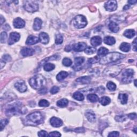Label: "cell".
<instances>
[{
  "label": "cell",
  "mask_w": 137,
  "mask_h": 137,
  "mask_svg": "<svg viewBox=\"0 0 137 137\" xmlns=\"http://www.w3.org/2000/svg\"><path fill=\"white\" fill-rule=\"evenodd\" d=\"M26 113V109L23 104L19 101H13L9 103L6 106L5 114L8 116H17L24 114Z\"/></svg>",
  "instance_id": "cell-1"
},
{
  "label": "cell",
  "mask_w": 137,
  "mask_h": 137,
  "mask_svg": "<svg viewBox=\"0 0 137 137\" xmlns=\"http://www.w3.org/2000/svg\"><path fill=\"white\" fill-rule=\"evenodd\" d=\"M125 57L124 55L122 54L117 52H113L107 54L106 55L101 58L100 63L101 64H108L124 58Z\"/></svg>",
  "instance_id": "cell-2"
},
{
  "label": "cell",
  "mask_w": 137,
  "mask_h": 137,
  "mask_svg": "<svg viewBox=\"0 0 137 137\" xmlns=\"http://www.w3.org/2000/svg\"><path fill=\"white\" fill-rule=\"evenodd\" d=\"M29 84L33 88L40 90L46 85V80L42 75L37 74L30 79Z\"/></svg>",
  "instance_id": "cell-3"
},
{
  "label": "cell",
  "mask_w": 137,
  "mask_h": 137,
  "mask_svg": "<svg viewBox=\"0 0 137 137\" xmlns=\"http://www.w3.org/2000/svg\"><path fill=\"white\" fill-rule=\"evenodd\" d=\"M27 123L30 125H38L44 122L43 116L40 112H36L29 114L26 117Z\"/></svg>",
  "instance_id": "cell-4"
},
{
  "label": "cell",
  "mask_w": 137,
  "mask_h": 137,
  "mask_svg": "<svg viewBox=\"0 0 137 137\" xmlns=\"http://www.w3.org/2000/svg\"><path fill=\"white\" fill-rule=\"evenodd\" d=\"M73 25L77 29H83L86 26L87 22L86 18L83 15H78L72 20Z\"/></svg>",
  "instance_id": "cell-5"
},
{
  "label": "cell",
  "mask_w": 137,
  "mask_h": 137,
  "mask_svg": "<svg viewBox=\"0 0 137 137\" xmlns=\"http://www.w3.org/2000/svg\"><path fill=\"white\" fill-rule=\"evenodd\" d=\"M134 72L131 68H127L122 73V81L124 84H128L131 83L133 78Z\"/></svg>",
  "instance_id": "cell-6"
},
{
  "label": "cell",
  "mask_w": 137,
  "mask_h": 137,
  "mask_svg": "<svg viewBox=\"0 0 137 137\" xmlns=\"http://www.w3.org/2000/svg\"><path fill=\"white\" fill-rule=\"evenodd\" d=\"M24 8L29 12H34L38 10L39 5L36 1H26L24 4Z\"/></svg>",
  "instance_id": "cell-7"
},
{
  "label": "cell",
  "mask_w": 137,
  "mask_h": 137,
  "mask_svg": "<svg viewBox=\"0 0 137 137\" xmlns=\"http://www.w3.org/2000/svg\"><path fill=\"white\" fill-rule=\"evenodd\" d=\"M121 71V68L119 66H114L111 67L107 68L104 71V73L108 76H110L111 77H115L117 76L119 73Z\"/></svg>",
  "instance_id": "cell-8"
},
{
  "label": "cell",
  "mask_w": 137,
  "mask_h": 137,
  "mask_svg": "<svg viewBox=\"0 0 137 137\" xmlns=\"http://www.w3.org/2000/svg\"><path fill=\"white\" fill-rule=\"evenodd\" d=\"M105 8L108 11H114L117 8V3L116 1H109L105 3Z\"/></svg>",
  "instance_id": "cell-9"
},
{
  "label": "cell",
  "mask_w": 137,
  "mask_h": 137,
  "mask_svg": "<svg viewBox=\"0 0 137 137\" xmlns=\"http://www.w3.org/2000/svg\"><path fill=\"white\" fill-rule=\"evenodd\" d=\"M85 59L84 57H78L74 59V65L72 67L74 70L76 71H79L82 69L81 67V64L84 62Z\"/></svg>",
  "instance_id": "cell-10"
},
{
  "label": "cell",
  "mask_w": 137,
  "mask_h": 137,
  "mask_svg": "<svg viewBox=\"0 0 137 137\" xmlns=\"http://www.w3.org/2000/svg\"><path fill=\"white\" fill-rule=\"evenodd\" d=\"M20 38V34L16 32H12L10 33L9 38L8 40V44L11 45L15 42L18 41Z\"/></svg>",
  "instance_id": "cell-11"
},
{
  "label": "cell",
  "mask_w": 137,
  "mask_h": 137,
  "mask_svg": "<svg viewBox=\"0 0 137 137\" xmlns=\"http://www.w3.org/2000/svg\"><path fill=\"white\" fill-rule=\"evenodd\" d=\"M15 87L21 93H24L27 90V86L24 81H19L15 84Z\"/></svg>",
  "instance_id": "cell-12"
},
{
  "label": "cell",
  "mask_w": 137,
  "mask_h": 137,
  "mask_svg": "<svg viewBox=\"0 0 137 137\" xmlns=\"http://www.w3.org/2000/svg\"><path fill=\"white\" fill-rule=\"evenodd\" d=\"M13 25L16 29H22L25 26V22L23 19L18 17L13 20Z\"/></svg>",
  "instance_id": "cell-13"
},
{
  "label": "cell",
  "mask_w": 137,
  "mask_h": 137,
  "mask_svg": "<svg viewBox=\"0 0 137 137\" xmlns=\"http://www.w3.org/2000/svg\"><path fill=\"white\" fill-rule=\"evenodd\" d=\"M87 47V45L85 42H79L73 45L72 49L76 52H80L84 50Z\"/></svg>",
  "instance_id": "cell-14"
},
{
  "label": "cell",
  "mask_w": 137,
  "mask_h": 137,
  "mask_svg": "<svg viewBox=\"0 0 137 137\" xmlns=\"http://www.w3.org/2000/svg\"><path fill=\"white\" fill-rule=\"evenodd\" d=\"M34 53H35V50L32 48H24L20 52V53L23 57L32 56Z\"/></svg>",
  "instance_id": "cell-15"
},
{
  "label": "cell",
  "mask_w": 137,
  "mask_h": 137,
  "mask_svg": "<svg viewBox=\"0 0 137 137\" xmlns=\"http://www.w3.org/2000/svg\"><path fill=\"white\" fill-rule=\"evenodd\" d=\"M50 123L51 125L55 127H59L63 125L62 121L61 119L55 117H53L50 119Z\"/></svg>",
  "instance_id": "cell-16"
},
{
  "label": "cell",
  "mask_w": 137,
  "mask_h": 137,
  "mask_svg": "<svg viewBox=\"0 0 137 137\" xmlns=\"http://www.w3.org/2000/svg\"><path fill=\"white\" fill-rule=\"evenodd\" d=\"M39 41L40 40L39 38L31 35L27 38L26 41V44L27 45H33L38 43Z\"/></svg>",
  "instance_id": "cell-17"
},
{
  "label": "cell",
  "mask_w": 137,
  "mask_h": 137,
  "mask_svg": "<svg viewBox=\"0 0 137 137\" xmlns=\"http://www.w3.org/2000/svg\"><path fill=\"white\" fill-rule=\"evenodd\" d=\"M39 40L40 41L42 44H47L49 41V37L48 35L45 32H41L39 34Z\"/></svg>",
  "instance_id": "cell-18"
},
{
  "label": "cell",
  "mask_w": 137,
  "mask_h": 137,
  "mask_svg": "<svg viewBox=\"0 0 137 137\" xmlns=\"http://www.w3.org/2000/svg\"><path fill=\"white\" fill-rule=\"evenodd\" d=\"M42 24V20L39 18H36L34 19V24H33V29L36 31H39L41 28Z\"/></svg>",
  "instance_id": "cell-19"
},
{
  "label": "cell",
  "mask_w": 137,
  "mask_h": 137,
  "mask_svg": "<svg viewBox=\"0 0 137 137\" xmlns=\"http://www.w3.org/2000/svg\"><path fill=\"white\" fill-rule=\"evenodd\" d=\"M91 42L93 46L97 47L100 46L102 43V39L99 36H95L92 38L91 40Z\"/></svg>",
  "instance_id": "cell-20"
},
{
  "label": "cell",
  "mask_w": 137,
  "mask_h": 137,
  "mask_svg": "<svg viewBox=\"0 0 137 137\" xmlns=\"http://www.w3.org/2000/svg\"><path fill=\"white\" fill-rule=\"evenodd\" d=\"M77 83L81 84H89L91 81V78L88 76L81 77L77 78L76 80Z\"/></svg>",
  "instance_id": "cell-21"
},
{
  "label": "cell",
  "mask_w": 137,
  "mask_h": 137,
  "mask_svg": "<svg viewBox=\"0 0 137 137\" xmlns=\"http://www.w3.org/2000/svg\"><path fill=\"white\" fill-rule=\"evenodd\" d=\"M85 116L87 119L91 122H93L96 119L95 114L92 110L87 111L85 113Z\"/></svg>",
  "instance_id": "cell-22"
},
{
  "label": "cell",
  "mask_w": 137,
  "mask_h": 137,
  "mask_svg": "<svg viewBox=\"0 0 137 137\" xmlns=\"http://www.w3.org/2000/svg\"><path fill=\"white\" fill-rule=\"evenodd\" d=\"M108 27L109 30L114 33H117L119 30L118 25L114 22H112L109 23Z\"/></svg>",
  "instance_id": "cell-23"
},
{
  "label": "cell",
  "mask_w": 137,
  "mask_h": 137,
  "mask_svg": "<svg viewBox=\"0 0 137 137\" xmlns=\"http://www.w3.org/2000/svg\"><path fill=\"white\" fill-rule=\"evenodd\" d=\"M104 42L108 45H113L116 43L115 39L110 36H107L104 38Z\"/></svg>",
  "instance_id": "cell-24"
},
{
  "label": "cell",
  "mask_w": 137,
  "mask_h": 137,
  "mask_svg": "<svg viewBox=\"0 0 137 137\" xmlns=\"http://www.w3.org/2000/svg\"><path fill=\"white\" fill-rule=\"evenodd\" d=\"M119 49L123 52H128L131 49V45L127 42H123L119 46Z\"/></svg>",
  "instance_id": "cell-25"
},
{
  "label": "cell",
  "mask_w": 137,
  "mask_h": 137,
  "mask_svg": "<svg viewBox=\"0 0 137 137\" xmlns=\"http://www.w3.org/2000/svg\"><path fill=\"white\" fill-rule=\"evenodd\" d=\"M118 99L122 105H125L128 101V95L126 94H119Z\"/></svg>",
  "instance_id": "cell-26"
},
{
  "label": "cell",
  "mask_w": 137,
  "mask_h": 137,
  "mask_svg": "<svg viewBox=\"0 0 137 137\" xmlns=\"http://www.w3.org/2000/svg\"><path fill=\"white\" fill-rule=\"evenodd\" d=\"M135 32L134 31V30L131 29L126 30L124 33V36L129 39L132 38L135 36Z\"/></svg>",
  "instance_id": "cell-27"
},
{
  "label": "cell",
  "mask_w": 137,
  "mask_h": 137,
  "mask_svg": "<svg viewBox=\"0 0 137 137\" xmlns=\"http://www.w3.org/2000/svg\"><path fill=\"white\" fill-rule=\"evenodd\" d=\"M68 73L66 71H61L56 76V79L58 81H62L64 80L68 76Z\"/></svg>",
  "instance_id": "cell-28"
},
{
  "label": "cell",
  "mask_w": 137,
  "mask_h": 137,
  "mask_svg": "<svg viewBox=\"0 0 137 137\" xmlns=\"http://www.w3.org/2000/svg\"><path fill=\"white\" fill-rule=\"evenodd\" d=\"M110 102H111L110 99L108 97H106V96H105V97H102L100 99V104L102 106H106L109 105L110 103Z\"/></svg>",
  "instance_id": "cell-29"
},
{
  "label": "cell",
  "mask_w": 137,
  "mask_h": 137,
  "mask_svg": "<svg viewBox=\"0 0 137 137\" xmlns=\"http://www.w3.org/2000/svg\"><path fill=\"white\" fill-rule=\"evenodd\" d=\"M68 104V101L66 99H62L58 100L57 102V106L61 108H64L66 107Z\"/></svg>",
  "instance_id": "cell-30"
},
{
  "label": "cell",
  "mask_w": 137,
  "mask_h": 137,
  "mask_svg": "<svg viewBox=\"0 0 137 137\" xmlns=\"http://www.w3.org/2000/svg\"><path fill=\"white\" fill-rule=\"evenodd\" d=\"M87 98L88 101L92 103L97 102L99 100V97L97 94H90L87 95Z\"/></svg>",
  "instance_id": "cell-31"
},
{
  "label": "cell",
  "mask_w": 137,
  "mask_h": 137,
  "mask_svg": "<svg viewBox=\"0 0 137 137\" xmlns=\"http://www.w3.org/2000/svg\"><path fill=\"white\" fill-rule=\"evenodd\" d=\"M73 98L78 101H83L84 99V96L81 93L79 92H76L73 94Z\"/></svg>",
  "instance_id": "cell-32"
},
{
  "label": "cell",
  "mask_w": 137,
  "mask_h": 137,
  "mask_svg": "<svg viewBox=\"0 0 137 137\" xmlns=\"http://www.w3.org/2000/svg\"><path fill=\"white\" fill-rule=\"evenodd\" d=\"M109 50L105 47H101L98 50V55L100 56H105L108 54Z\"/></svg>",
  "instance_id": "cell-33"
},
{
  "label": "cell",
  "mask_w": 137,
  "mask_h": 137,
  "mask_svg": "<svg viewBox=\"0 0 137 137\" xmlns=\"http://www.w3.org/2000/svg\"><path fill=\"white\" fill-rule=\"evenodd\" d=\"M55 67V66L54 64H52V63H46L44 66V70L46 71H51L52 70H53Z\"/></svg>",
  "instance_id": "cell-34"
},
{
  "label": "cell",
  "mask_w": 137,
  "mask_h": 137,
  "mask_svg": "<svg viewBox=\"0 0 137 137\" xmlns=\"http://www.w3.org/2000/svg\"><path fill=\"white\" fill-rule=\"evenodd\" d=\"M84 51L86 54L92 55V54H93L95 53L96 48H95L92 47H86V48L84 50Z\"/></svg>",
  "instance_id": "cell-35"
},
{
  "label": "cell",
  "mask_w": 137,
  "mask_h": 137,
  "mask_svg": "<svg viewBox=\"0 0 137 137\" xmlns=\"http://www.w3.org/2000/svg\"><path fill=\"white\" fill-rule=\"evenodd\" d=\"M107 87L109 90L111 91H114L116 89V85L112 81H109L107 84Z\"/></svg>",
  "instance_id": "cell-36"
},
{
  "label": "cell",
  "mask_w": 137,
  "mask_h": 137,
  "mask_svg": "<svg viewBox=\"0 0 137 137\" xmlns=\"http://www.w3.org/2000/svg\"><path fill=\"white\" fill-rule=\"evenodd\" d=\"M63 41V38L61 34H57L55 38V44L56 45H60Z\"/></svg>",
  "instance_id": "cell-37"
},
{
  "label": "cell",
  "mask_w": 137,
  "mask_h": 137,
  "mask_svg": "<svg viewBox=\"0 0 137 137\" xmlns=\"http://www.w3.org/2000/svg\"><path fill=\"white\" fill-rule=\"evenodd\" d=\"M39 106L41 107H47L49 106V102L46 100H41L39 102Z\"/></svg>",
  "instance_id": "cell-38"
},
{
  "label": "cell",
  "mask_w": 137,
  "mask_h": 137,
  "mask_svg": "<svg viewBox=\"0 0 137 137\" xmlns=\"http://www.w3.org/2000/svg\"><path fill=\"white\" fill-rule=\"evenodd\" d=\"M100 58L98 56H96L94 57H92V58H88V63L91 64H94V63H97L98 62H100Z\"/></svg>",
  "instance_id": "cell-39"
},
{
  "label": "cell",
  "mask_w": 137,
  "mask_h": 137,
  "mask_svg": "<svg viewBox=\"0 0 137 137\" xmlns=\"http://www.w3.org/2000/svg\"><path fill=\"white\" fill-rule=\"evenodd\" d=\"M62 63L65 66H70L72 65V62L70 58L65 57L63 59L62 61Z\"/></svg>",
  "instance_id": "cell-40"
},
{
  "label": "cell",
  "mask_w": 137,
  "mask_h": 137,
  "mask_svg": "<svg viewBox=\"0 0 137 137\" xmlns=\"http://www.w3.org/2000/svg\"><path fill=\"white\" fill-rule=\"evenodd\" d=\"M115 120L118 122H123L126 119V117L125 115H118V116H116L115 118Z\"/></svg>",
  "instance_id": "cell-41"
},
{
  "label": "cell",
  "mask_w": 137,
  "mask_h": 137,
  "mask_svg": "<svg viewBox=\"0 0 137 137\" xmlns=\"http://www.w3.org/2000/svg\"><path fill=\"white\" fill-rule=\"evenodd\" d=\"M9 123V120L8 119H3L1 121V131H2L5 126Z\"/></svg>",
  "instance_id": "cell-42"
},
{
  "label": "cell",
  "mask_w": 137,
  "mask_h": 137,
  "mask_svg": "<svg viewBox=\"0 0 137 137\" xmlns=\"http://www.w3.org/2000/svg\"><path fill=\"white\" fill-rule=\"evenodd\" d=\"M7 39V34L5 32H2L1 33V42L2 44H4L5 42V41Z\"/></svg>",
  "instance_id": "cell-43"
},
{
  "label": "cell",
  "mask_w": 137,
  "mask_h": 137,
  "mask_svg": "<svg viewBox=\"0 0 137 137\" xmlns=\"http://www.w3.org/2000/svg\"><path fill=\"white\" fill-rule=\"evenodd\" d=\"M59 90V89L58 87H57V86H54V87H53L51 88L50 93L52 94H56V93L58 92Z\"/></svg>",
  "instance_id": "cell-44"
},
{
  "label": "cell",
  "mask_w": 137,
  "mask_h": 137,
  "mask_svg": "<svg viewBox=\"0 0 137 137\" xmlns=\"http://www.w3.org/2000/svg\"><path fill=\"white\" fill-rule=\"evenodd\" d=\"M49 136H61V134L57 131H53L50 132L48 134Z\"/></svg>",
  "instance_id": "cell-45"
},
{
  "label": "cell",
  "mask_w": 137,
  "mask_h": 137,
  "mask_svg": "<svg viewBox=\"0 0 137 137\" xmlns=\"http://www.w3.org/2000/svg\"><path fill=\"white\" fill-rule=\"evenodd\" d=\"M2 60L4 62H10L11 61V57L9 55H5L2 57Z\"/></svg>",
  "instance_id": "cell-46"
},
{
  "label": "cell",
  "mask_w": 137,
  "mask_h": 137,
  "mask_svg": "<svg viewBox=\"0 0 137 137\" xmlns=\"http://www.w3.org/2000/svg\"><path fill=\"white\" fill-rule=\"evenodd\" d=\"M48 134H48L47 132L44 131V130H41V131L39 132L38 134V136H48Z\"/></svg>",
  "instance_id": "cell-47"
},
{
  "label": "cell",
  "mask_w": 137,
  "mask_h": 137,
  "mask_svg": "<svg viewBox=\"0 0 137 137\" xmlns=\"http://www.w3.org/2000/svg\"><path fill=\"white\" fill-rule=\"evenodd\" d=\"M119 135V133L117 131H113L112 132H110L108 136L109 137H111V136H114V137H116V136H118Z\"/></svg>",
  "instance_id": "cell-48"
},
{
  "label": "cell",
  "mask_w": 137,
  "mask_h": 137,
  "mask_svg": "<svg viewBox=\"0 0 137 137\" xmlns=\"http://www.w3.org/2000/svg\"><path fill=\"white\" fill-rule=\"evenodd\" d=\"M128 117L132 120H134L136 118V114L135 113H131L127 115Z\"/></svg>",
  "instance_id": "cell-49"
},
{
  "label": "cell",
  "mask_w": 137,
  "mask_h": 137,
  "mask_svg": "<svg viewBox=\"0 0 137 137\" xmlns=\"http://www.w3.org/2000/svg\"><path fill=\"white\" fill-rule=\"evenodd\" d=\"M74 131H75L77 133H83L85 132V129L83 127L76 128L74 130Z\"/></svg>",
  "instance_id": "cell-50"
},
{
  "label": "cell",
  "mask_w": 137,
  "mask_h": 137,
  "mask_svg": "<svg viewBox=\"0 0 137 137\" xmlns=\"http://www.w3.org/2000/svg\"><path fill=\"white\" fill-rule=\"evenodd\" d=\"M39 90V93H40V94H46V92H47V89L45 87H42V88H40V90Z\"/></svg>",
  "instance_id": "cell-51"
},
{
  "label": "cell",
  "mask_w": 137,
  "mask_h": 137,
  "mask_svg": "<svg viewBox=\"0 0 137 137\" xmlns=\"http://www.w3.org/2000/svg\"><path fill=\"white\" fill-rule=\"evenodd\" d=\"M133 44V50L135 51V52H136V38H135L134 40V41L132 43Z\"/></svg>",
  "instance_id": "cell-52"
},
{
  "label": "cell",
  "mask_w": 137,
  "mask_h": 137,
  "mask_svg": "<svg viewBox=\"0 0 137 137\" xmlns=\"http://www.w3.org/2000/svg\"><path fill=\"white\" fill-rule=\"evenodd\" d=\"M5 62H4L3 60H1V68H3V67L5 65Z\"/></svg>",
  "instance_id": "cell-53"
},
{
  "label": "cell",
  "mask_w": 137,
  "mask_h": 137,
  "mask_svg": "<svg viewBox=\"0 0 137 137\" xmlns=\"http://www.w3.org/2000/svg\"><path fill=\"white\" fill-rule=\"evenodd\" d=\"M5 19L3 18V17L2 15H1V24L2 25L3 23L5 22Z\"/></svg>",
  "instance_id": "cell-54"
},
{
  "label": "cell",
  "mask_w": 137,
  "mask_h": 137,
  "mask_svg": "<svg viewBox=\"0 0 137 137\" xmlns=\"http://www.w3.org/2000/svg\"><path fill=\"white\" fill-rule=\"evenodd\" d=\"M127 2L130 4V5H132V4H134L136 2V1H128Z\"/></svg>",
  "instance_id": "cell-55"
},
{
  "label": "cell",
  "mask_w": 137,
  "mask_h": 137,
  "mask_svg": "<svg viewBox=\"0 0 137 137\" xmlns=\"http://www.w3.org/2000/svg\"><path fill=\"white\" fill-rule=\"evenodd\" d=\"M129 8H130V5H126L125 6H124V8H123V10H128Z\"/></svg>",
  "instance_id": "cell-56"
},
{
  "label": "cell",
  "mask_w": 137,
  "mask_h": 137,
  "mask_svg": "<svg viewBox=\"0 0 137 137\" xmlns=\"http://www.w3.org/2000/svg\"><path fill=\"white\" fill-rule=\"evenodd\" d=\"M136 127H135L134 129V130H133V131L134 132V133H136Z\"/></svg>",
  "instance_id": "cell-57"
},
{
  "label": "cell",
  "mask_w": 137,
  "mask_h": 137,
  "mask_svg": "<svg viewBox=\"0 0 137 137\" xmlns=\"http://www.w3.org/2000/svg\"><path fill=\"white\" fill-rule=\"evenodd\" d=\"M136 80L135 79V80H134V86H136Z\"/></svg>",
  "instance_id": "cell-58"
}]
</instances>
